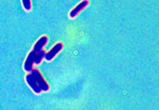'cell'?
Masks as SVG:
<instances>
[{"mask_svg": "<svg viewBox=\"0 0 159 110\" xmlns=\"http://www.w3.org/2000/svg\"><path fill=\"white\" fill-rule=\"evenodd\" d=\"M30 74L32 75V76L36 81L37 85L39 86V88L41 89V90L43 91V92H48L50 90V86L37 68H33V70L30 72Z\"/></svg>", "mask_w": 159, "mask_h": 110, "instance_id": "1", "label": "cell"}, {"mask_svg": "<svg viewBox=\"0 0 159 110\" xmlns=\"http://www.w3.org/2000/svg\"><path fill=\"white\" fill-rule=\"evenodd\" d=\"M63 46L61 42H57V43L49 51V52H46L45 56H44V59H46V61H52V59H53L55 58L56 55H57L59 52H61V50L63 49Z\"/></svg>", "mask_w": 159, "mask_h": 110, "instance_id": "2", "label": "cell"}, {"mask_svg": "<svg viewBox=\"0 0 159 110\" xmlns=\"http://www.w3.org/2000/svg\"><path fill=\"white\" fill-rule=\"evenodd\" d=\"M35 53L33 50L30 51L29 54L27 55V57L23 64V68L27 73H30L33 68V64H34V59H35Z\"/></svg>", "mask_w": 159, "mask_h": 110, "instance_id": "3", "label": "cell"}, {"mask_svg": "<svg viewBox=\"0 0 159 110\" xmlns=\"http://www.w3.org/2000/svg\"><path fill=\"white\" fill-rule=\"evenodd\" d=\"M89 5V1L87 0H84V1H81L77 5L76 7H74L72 10L70 12L69 16L70 18L74 19L77 15L81 12L82 10H84L86 7Z\"/></svg>", "mask_w": 159, "mask_h": 110, "instance_id": "4", "label": "cell"}, {"mask_svg": "<svg viewBox=\"0 0 159 110\" xmlns=\"http://www.w3.org/2000/svg\"><path fill=\"white\" fill-rule=\"evenodd\" d=\"M25 79H26V83L28 84V86L30 87V89H32V91H33L34 93L36 94L41 93L42 90H41V89L39 88V86L37 85V83H36V81L34 80V79H33V77L32 76V75L30 74H30L26 75Z\"/></svg>", "mask_w": 159, "mask_h": 110, "instance_id": "5", "label": "cell"}, {"mask_svg": "<svg viewBox=\"0 0 159 110\" xmlns=\"http://www.w3.org/2000/svg\"><path fill=\"white\" fill-rule=\"evenodd\" d=\"M48 37L47 36H43L42 37L39 38L36 42L35 43L34 46H33V51L36 53V52H40L41 50H43V48L46 46V44L48 42Z\"/></svg>", "mask_w": 159, "mask_h": 110, "instance_id": "6", "label": "cell"}, {"mask_svg": "<svg viewBox=\"0 0 159 110\" xmlns=\"http://www.w3.org/2000/svg\"><path fill=\"white\" fill-rule=\"evenodd\" d=\"M46 52L43 49L40 52H36V55H35V59H34V64L36 65H39L42 62V60L44 59V56H45Z\"/></svg>", "mask_w": 159, "mask_h": 110, "instance_id": "7", "label": "cell"}, {"mask_svg": "<svg viewBox=\"0 0 159 110\" xmlns=\"http://www.w3.org/2000/svg\"><path fill=\"white\" fill-rule=\"evenodd\" d=\"M22 4H23V7L25 10L29 12L32 9V2L30 0H23L21 1Z\"/></svg>", "mask_w": 159, "mask_h": 110, "instance_id": "8", "label": "cell"}]
</instances>
